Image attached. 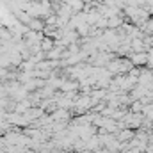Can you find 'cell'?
I'll use <instances>...</instances> for the list:
<instances>
[{"label":"cell","instance_id":"obj_1","mask_svg":"<svg viewBox=\"0 0 153 153\" xmlns=\"http://www.w3.org/2000/svg\"><path fill=\"white\" fill-rule=\"evenodd\" d=\"M29 25H30V29H36V30H41V29L45 27V23H43V22H39V20H34V18L30 20V23H29Z\"/></svg>","mask_w":153,"mask_h":153}]
</instances>
